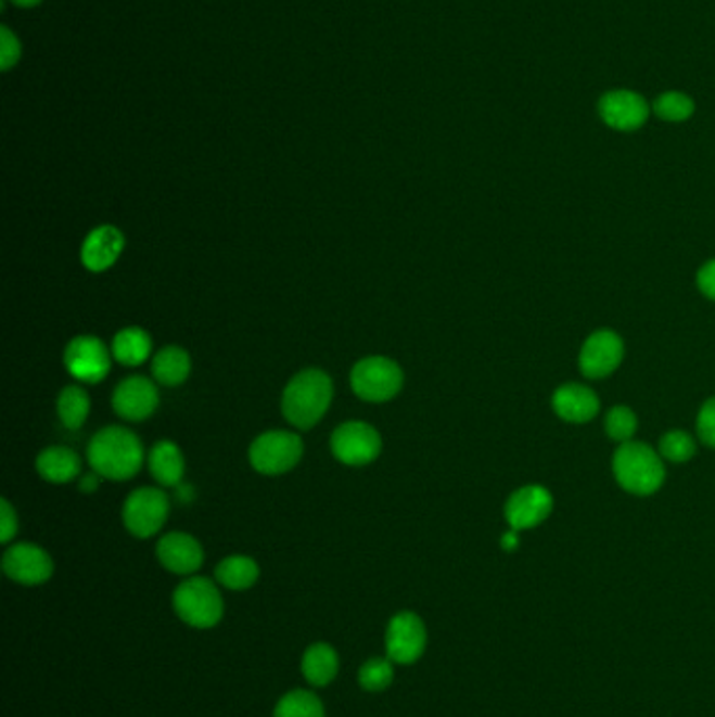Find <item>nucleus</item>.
<instances>
[{
  "mask_svg": "<svg viewBox=\"0 0 715 717\" xmlns=\"http://www.w3.org/2000/svg\"><path fill=\"white\" fill-rule=\"evenodd\" d=\"M382 451V438L366 422H346L332 435V453L346 466H366Z\"/></svg>",
  "mask_w": 715,
  "mask_h": 717,
  "instance_id": "8",
  "label": "nucleus"
},
{
  "mask_svg": "<svg viewBox=\"0 0 715 717\" xmlns=\"http://www.w3.org/2000/svg\"><path fill=\"white\" fill-rule=\"evenodd\" d=\"M653 112L665 123H686L694 114V101L680 91H667L654 99Z\"/></svg>",
  "mask_w": 715,
  "mask_h": 717,
  "instance_id": "27",
  "label": "nucleus"
},
{
  "mask_svg": "<svg viewBox=\"0 0 715 717\" xmlns=\"http://www.w3.org/2000/svg\"><path fill=\"white\" fill-rule=\"evenodd\" d=\"M15 533H17L15 510H13V505L7 499H2L0 501V541L2 543H9Z\"/></svg>",
  "mask_w": 715,
  "mask_h": 717,
  "instance_id": "32",
  "label": "nucleus"
},
{
  "mask_svg": "<svg viewBox=\"0 0 715 717\" xmlns=\"http://www.w3.org/2000/svg\"><path fill=\"white\" fill-rule=\"evenodd\" d=\"M260 568L248 556H229L217 566V579L220 586L229 590H248L258 581Z\"/></svg>",
  "mask_w": 715,
  "mask_h": 717,
  "instance_id": "24",
  "label": "nucleus"
},
{
  "mask_svg": "<svg viewBox=\"0 0 715 717\" xmlns=\"http://www.w3.org/2000/svg\"><path fill=\"white\" fill-rule=\"evenodd\" d=\"M173 604L179 619L191 627L208 629L222 619V596L206 577H191L183 581L173 596Z\"/></svg>",
  "mask_w": 715,
  "mask_h": 717,
  "instance_id": "4",
  "label": "nucleus"
},
{
  "mask_svg": "<svg viewBox=\"0 0 715 717\" xmlns=\"http://www.w3.org/2000/svg\"><path fill=\"white\" fill-rule=\"evenodd\" d=\"M15 4H22V7H34V4H38L40 0H13Z\"/></svg>",
  "mask_w": 715,
  "mask_h": 717,
  "instance_id": "37",
  "label": "nucleus"
},
{
  "mask_svg": "<svg viewBox=\"0 0 715 717\" xmlns=\"http://www.w3.org/2000/svg\"><path fill=\"white\" fill-rule=\"evenodd\" d=\"M126 529L139 539H148L164 527L168 518V498L164 491L143 487L130 494L125 503Z\"/></svg>",
  "mask_w": 715,
  "mask_h": 717,
  "instance_id": "7",
  "label": "nucleus"
},
{
  "mask_svg": "<svg viewBox=\"0 0 715 717\" xmlns=\"http://www.w3.org/2000/svg\"><path fill=\"white\" fill-rule=\"evenodd\" d=\"M552 406L562 420L584 424V422H590L591 418L598 413L600 401L588 386L564 384L554 393Z\"/></svg>",
  "mask_w": 715,
  "mask_h": 717,
  "instance_id": "18",
  "label": "nucleus"
},
{
  "mask_svg": "<svg viewBox=\"0 0 715 717\" xmlns=\"http://www.w3.org/2000/svg\"><path fill=\"white\" fill-rule=\"evenodd\" d=\"M97 485H99V474L94 472V474H85V478L80 481V489L85 491V494H93L94 489H97Z\"/></svg>",
  "mask_w": 715,
  "mask_h": 717,
  "instance_id": "35",
  "label": "nucleus"
},
{
  "mask_svg": "<svg viewBox=\"0 0 715 717\" xmlns=\"http://www.w3.org/2000/svg\"><path fill=\"white\" fill-rule=\"evenodd\" d=\"M157 559L170 573L191 575L202 566L204 550L187 533H168L157 543Z\"/></svg>",
  "mask_w": 715,
  "mask_h": 717,
  "instance_id": "16",
  "label": "nucleus"
},
{
  "mask_svg": "<svg viewBox=\"0 0 715 717\" xmlns=\"http://www.w3.org/2000/svg\"><path fill=\"white\" fill-rule=\"evenodd\" d=\"M604 426H607V435L613 440L627 443V440H631L636 428H638V420H636V413L629 407H613L607 413Z\"/></svg>",
  "mask_w": 715,
  "mask_h": 717,
  "instance_id": "29",
  "label": "nucleus"
},
{
  "mask_svg": "<svg viewBox=\"0 0 715 717\" xmlns=\"http://www.w3.org/2000/svg\"><path fill=\"white\" fill-rule=\"evenodd\" d=\"M501 546H503V550H516V546H519V535H516V530L512 529L510 533H506V535L501 537Z\"/></svg>",
  "mask_w": 715,
  "mask_h": 717,
  "instance_id": "36",
  "label": "nucleus"
},
{
  "mask_svg": "<svg viewBox=\"0 0 715 717\" xmlns=\"http://www.w3.org/2000/svg\"><path fill=\"white\" fill-rule=\"evenodd\" d=\"M65 368L67 372L89 384L101 382L110 374L112 359L105 348L94 336H78L65 348Z\"/></svg>",
  "mask_w": 715,
  "mask_h": 717,
  "instance_id": "11",
  "label": "nucleus"
},
{
  "mask_svg": "<svg viewBox=\"0 0 715 717\" xmlns=\"http://www.w3.org/2000/svg\"><path fill=\"white\" fill-rule=\"evenodd\" d=\"M332 404V380L321 370L294 375L283 390L281 411L285 420L303 431L312 428Z\"/></svg>",
  "mask_w": 715,
  "mask_h": 717,
  "instance_id": "2",
  "label": "nucleus"
},
{
  "mask_svg": "<svg viewBox=\"0 0 715 717\" xmlns=\"http://www.w3.org/2000/svg\"><path fill=\"white\" fill-rule=\"evenodd\" d=\"M303 458V440L294 433L273 431L256 438L250 447V464L260 474H283Z\"/></svg>",
  "mask_w": 715,
  "mask_h": 717,
  "instance_id": "6",
  "label": "nucleus"
},
{
  "mask_svg": "<svg viewBox=\"0 0 715 717\" xmlns=\"http://www.w3.org/2000/svg\"><path fill=\"white\" fill-rule=\"evenodd\" d=\"M554 508V499L548 489L529 485L512 494L506 503V521L514 530L531 529L544 523Z\"/></svg>",
  "mask_w": 715,
  "mask_h": 717,
  "instance_id": "14",
  "label": "nucleus"
},
{
  "mask_svg": "<svg viewBox=\"0 0 715 717\" xmlns=\"http://www.w3.org/2000/svg\"><path fill=\"white\" fill-rule=\"evenodd\" d=\"M157 404L159 397H157L156 384L143 375H130L123 380L116 386L112 399L114 411L130 422H141L150 418L156 411Z\"/></svg>",
  "mask_w": 715,
  "mask_h": 717,
  "instance_id": "13",
  "label": "nucleus"
},
{
  "mask_svg": "<svg viewBox=\"0 0 715 717\" xmlns=\"http://www.w3.org/2000/svg\"><path fill=\"white\" fill-rule=\"evenodd\" d=\"M154 377L164 386H179L191 372L189 353L179 346H166L154 357Z\"/></svg>",
  "mask_w": 715,
  "mask_h": 717,
  "instance_id": "23",
  "label": "nucleus"
},
{
  "mask_svg": "<svg viewBox=\"0 0 715 717\" xmlns=\"http://www.w3.org/2000/svg\"><path fill=\"white\" fill-rule=\"evenodd\" d=\"M649 103L642 94L620 89L602 94L598 101V116L604 125L613 130L631 132L647 125L649 120Z\"/></svg>",
  "mask_w": 715,
  "mask_h": 717,
  "instance_id": "9",
  "label": "nucleus"
},
{
  "mask_svg": "<svg viewBox=\"0 0 715 717\" xmlns=\"http://www.w3.org/2000/svg\"><path fill=\"white\" fill-rule=\"evenodd\" d=\"M426 649V627L416 613H399L386 629V653L393 663L409 665Z\"/></svg>",
  "mask_w": 715,
  "mask_h": 717,
  "instance_id": "10",
  "label": "nucleus"
},
{
  "mask_svg": "<svg viewBox=\"0 0 715 717\" xmlns=\"http://www.w3.org/2000/svg\"><path fill=\"white\" fill-rule=\"evenodd\" d=\"M36 470L44 481L62 485V483H69L76 476H80L82 462H80L78 453H74L67 447H49L38 456Z\"/></svg>",
  "mask_w": 715,
  "mask_h": 717,
  "instance_id": "19",
  "label": "nucleus"
},
{
  "mask_svg": "<svg viewBox=\"0 0 715 717\" xmlns=\"http://www.w3.org/2000/svg\"><path fill=\"white\" fill-rule=\"evenodd\" d=\"M150 470L159 485L164 487L179 485L186 472V460L181 449L173 440H159L150 453Z\"/></svg>",
  "mask_w": 715,
  "mask_h": 717,
  "instance_id": "20",
  "label": "nucleus"
},
{
  "mask_svg": "<svg viewBox=\"0 0 715 717\" xmlns=\"http://www.w3.org/2000/svg\"><path fill=\"white\" fill-rule=\"evenodd\" d=\"M339 674V655L330 644H312L303 656V676L312 687L330 684Z\"/></svg>",
  "mask_w": 715,
  "mask_h": 717,
  "instance_id": "21",
  "label": "nucleus"
},
{
  "mask_svg": "<svg viewBox=\"0 0 715 717\" xmlns=\"http://www.w3.org/2000/svg\"><path fill=\"white\" fill-rule=\"evenodd\" d=\"M350 384L359 399L370 404H384L401 390L404 372L393 359L366 357L353 368Z\"/></svg>",
  "mask_w": 715,
  "mask_h": 717,
  "instance_id": "5",
  "label": "nucleus"
},
{
  "mask_svg": "<svg viewBox=\"0 0 715 717\" xmlns=\"http://www.w3.org/2000/svg\"><path fill=\"white\" fill-rule=\"evenodd\" d=\"M395 669L391 658H370L359 669V684L368 692H380L393 684Z\"/></svg>",
  "mask_w": 715,
  "mask_h": 717,
  "instance_id": "28",
  "label": "nucleus"
},
{
  "mask_svg": "<svg viewBox=\"0 0 715 717\" xmlns=\"http://www.w3.org/2000/svg\"><path fill=\"white\" fill-rule=\"evenodd\" d=\"M697 428L701 440L710 447H715V397L701 407L697 418Z\"/></svg>",
  "mask_w": 715,
  "mask_h": 717,
  "instance_id": "31",
  "label": "nucleus"
},
{
  "mask_svg": "<svg viewBox=\"0 0 715 717\" xmlns=\"http://www.w3.org/2000/svg\"><path fill=\"white\" fill-rule=\"evenodd\" d=\"M91 469L110 481H128L143 464V445L123 426H107L97 433L87 451Z\"/></svg>",
  "mask_w": 715,
  "mask_h": 717,
  "instance_id": "1",
  "label": "nucleus"
},
{
  "mask_svg": "<svg viewBox=\"0 0 715 717\" xmlns=\"http://www.w3.org/2000/svg\"><path fill=\"white\" fill-rule=\"evenodd\" d=\"M123 249H125V235L112 225H101L89 233V238L82 244L80 252L82 265L94 273L105 271L118 260Z\"/></svg>",
  "mask_w": 715,
  "mask_h": 717,
  "instance_id": "17",
  "label": "nucleus"
},
{
  "mask_svg": "<svg viewBox=\"0 0 715 717\" xmlns=\"http://www.w3.org/2000/svg\"><path fill=\"white\" fill-rule=\"evenodd\" d=\"M273 717H325V712L312 692L294 690L281 699Z\"/></svg>",
  "mask_w": 715,
  "mask_h": 717,
  "instance_id": "26",
  "label": "nucleus"
},
{
  "mask_svg": "<svg viewBox=\"0 0 715 717\" xmlns=\"http://www.w3.org/2000/svg\"><path fill=\"white\" fill-rule=\"evenodd\" d=\"M89 409H91V399L82 388L78 386L63 388L58 401V411L65 428L78 431L89 418Z\"/></svg>",
  "mask_w": 715,
  "mask_h": 717,
  "instance_id": "25",
  "label": "nucleus"
},
{
  "mask_svg": "<svg viewBox=\"0 0 715 717\" xmlns=\"http://www.w3.org/2000/svg\"><path fill=\"white\" fill-rule=\"evenodd\" d=\"M2 571L9 579L24 586H40L51 579L53 561L34 543H15L2 556Z\"/></svg>",
  "mask_w": 715,
  "mask_h": 717,
  "instance_id": "12",
  "label": "nucleus"
},
{
  "mask_svg": "<svg viewBox=\"0 0 715 717\" xmlns=\"http://www.w3.org/2000/svg\"><path fill=\"white\" fill-rule=\"evenodd\" d=\"M623 359V341L609 330L596 332L584 344L579 355V368L591 380L613 374Z\"/></svg>",
  "mask_w": 715,
  "mask_h": 717,
  "instance_id": "15",
  "label": "nucleus"
},
{
  "mask_svg": "<svg viewBox=\"0 0 715 717\" xmlns=\"http://www.w3.org/2000/svg\"><path fill=\"white\" fill-rule=\"evenodd\" d=\"M112 353L123 366H141L152 353V336L141 328H126L116 334Z\"/></svg>",
  "mask_w": 715,
  "mask_h": 717,
  "instance_id": "22",
  "label": "nucleus"
},
{
  "mask_svg": "<svg viewBox=\"0 0 715 717\" xmlns=\"http://www.w3.org/2000/svg\"><path fill=\"white\" fill-rule=\"evenodd\" d=\"M20 57V42L11 30H2V67L9 69Z\"/></svg>",
  "mask_w": 715,
  "mask_h": 717,
  "instance_id": "33",
  "label": "nucleus"
},
{
  "mask_svg": "<svg viewBox=\"0 0 715 717\" xmlns=\"http://www.w3.org/2000/svg\"><path fill=\"white\" fill-rule=\"evenodd\" d=\"M697 281H699L701 292H703L707 298L715 300V260L707 263V265L699 271Z\"/></svg>",
  "mask_w": 715,
  "mask_h": 717,
  "instance_id": "34",
  "label": "nucleus"
},
{
  "mask_svg": "<svg viewBox=\"0 0 715 717\" xmlns=\"http://www.w3.org/2000/svg\"><path fill=\"white\" fill-rule=\"evenodd\" d=\"M659 449H661V456L669 462H688L694 456L697 447H694V440L688 433L674 431V433H667L665 437L661 438Z\"/></svg>",
  "mask_w": 715,
  "mask_h": 717,
  "instance_id": "30",
  "label": "nucleus"
},
{
  "mask_svg": "<svg viewBox=\"0 0 715 717\" xmlns=\"http://www.w3.org/2000/svg\"><path fill=\"white\" fill-rule=\"evenodd\" d=\"M613 470L623 489L636 496H651L665 481L661 458L644 443H622L613 458Z\"/></svg>",
  "mask_w": 715,
  "mask_h": 717,
  "instance_id": "3",
  "label": "nucleus"
}]
</instances>
